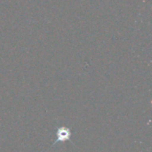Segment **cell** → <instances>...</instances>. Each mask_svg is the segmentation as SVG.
<instances>
[{
    "mask_svg": "<svg viewBox=\"0 0 152 152\" xmlns=\"http://www.w3.org/2000/svg\"><path fill=\"white\" fill-rule=\"evenodd\" d=\"M70 140V131L69 128L66 127H61L58 128L57 130V140L55 142H65V141H69Z\"/></svg>",
    "mask_w": 152,
    "mask_h": 152,
    "instance_id": "1",
    "label": "cell"
}]
</instances>
